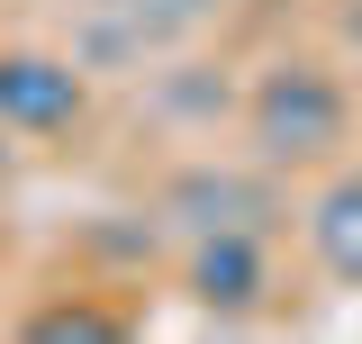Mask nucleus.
Returning <instances> with one entry per match:
<instances>
[{"label": "nucleus", "instance_id": "nucleus-7", "mask_svg": "<svg viewBox=\"0 0 362 344\" xmlns=\"http://www.w3.org/2000/svg\"><path fill=\"white\" fill-rule=\"evenodd\" d=\"M154 18H209V9H226V0H145Z\"/></svg>", "mask_w": 362, "mask_h": 344}, {"label": "nucleus", "instance_id": "nucleus-8", "mask_svg": "<svg viewBox=\"0 0 362 344\" xmlns=\"http://www.w3.org/2000/svg\"><path fill=\"white\" fill-rule=\"evenodd\" d=\"M344 45H354V64H362V0L344 9Z\"/></svg>", "mask_w": 362, "mask_h": 344}, {"label": "nucleus", "instance_id": "nucleus-2", "mask_svg": "<svg viewBox=\"0 0 362 344\" xmlns=\"http://www.w3.org/2000/svg\"><path fill=\"white\" fill-rule=\"evenodd\" d=\"M272 290V254L263 227H218V236H190V299L209 317H254Z\"/></svg>", "mask_w": 362, "mask_h": 344}, {"label": "nucleus", "instance_id": "nucleus-5", "mask_svg": "<svg viewBox=\"0 0 362 344\" xmlns=\"http://www.w3.org/2000/svg\"><path fill=\"white\" fill-rule=\"evenodd\" d=\"M308 254H317L326 281L362 290V164H344V172L308 200Z\"/></svg>", "mask_w": 362, "mask_h": 344}, {"label": "nucleus", "instance_id": "nucleus-1", "mask_svg": "<svg viewBox=\"0 0 362 344\" xmlns=\"http://www.w3.org/2000/svg\"><path fill=\"white\" fill-rule=\"evenodd\" d=\"M344 136H354V91L335 82L317 55H281L263 82L245 91V145H254L272 172L335 164Z\"/></svg>", "mask_w": 362, "mask_h": 344}, {"label": "nucleus", "instance_id": "nucleus-9", "mask_svg": "<svg viewBox=\"0 0 362 344\" xmlns=\"http://www.w3.org/2000/svg\"><path fill=\"white\" fill-rule=\"evenodd\" d=\"M0 172H9V127H0Z\"/></svg>", "mask_w": 362, "mask_h": 344}, {"label": "nucleus", "instance_id": "nucleus-4", "mask_svg": "<svg viewBox=\"0 0 362 344\" xmlns=\"http://www.w3.org/2000/svg\"><path fill=\"white\" fill-rule=\"evenodd\" d=\"M163 209H173L190 236H218V227H272V217H281L263 181H245V172H209V164H199V172H181Z\"/></svg>", "mask_w": 362, "mask_h": 344}, {"label": "nucleus", "instance_id": "nucleus-6", "mask_svg": "<svg viewBox=\"0 0 362 344\" xmlns=\"http://www.w3.org/2000/svg\"><path fill=\"white\" fill-rule=\"evenodd\" d=\"M28 336L37 344H118L127 317H118V308H90V299H54V308L28 317Z\"/></svg>", "mask_w": 362, "mask_h": 344}, {"label": "nucleus", "instance_id": "nucleus-3", "mask_svg": "<svg viewBox=\"0 0 362 344\" xmlns=\"http://www.w3.org/2000/svg\"><path fill=\"white\" fill-rule=\"evenodd\" d=\"M90 109V82L54 55H0V127L9 136H64Z\"/></svg>", "mask_w": 362, "mask_h": 344}]
</instances>
